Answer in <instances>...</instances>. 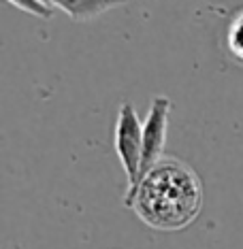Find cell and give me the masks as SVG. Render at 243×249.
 Masks as SVG:
<instances>
[{
  "label": "cell",
  "instance_id": "5b68a950",
  "mask_svg": "<svg viewBox=\"0 0 243 249\" xmlns=\"http://www.w3.org/2000/svg\"><path fill=\"white\" fill-rule=\"evenodd\" d=\"M226 49L239 64H243V9L233 15L226 28Z\"/></svg>",
  "mask_w": 243,
  "mask_h": 249
},
{
  "label": "cell",
  "instance_id": "277c9868",
  "mask_svg": "<svg viewBox=\"0 0 243 249\" xmlns=\"http://www.w3.org/2000/svg\"><path fill=\"white\" fill-rule=\"evenodd\" d=\"M54 9H60L75 21H90L100 18L107 11L122 7L128 0H47Z\"/></svg>",
  "mask_w": 243,
  "mask_h": 249
},
{
  "label": "cell",
  "instance_id": "3957f363",
  "mask_svg": "<svg viewBox=\"0 0 243 249\" xmlns=\"http://www.w3.org/2000/svg\"><path fill=\"white\" fill-rule=\"evenodd\" d=\"M171 100L167 96H154L143 122V160H141V175L150 173L158 162L165 158L167 132H168V115H171ZM137 188V185H134Z\"/></svg>",
  "mask_w": 243,
  "mask_h": 249
},
{
  "label": "cell",
  "instance_id": "6da1fadb",
  "mask_svg": "<svg viewBox=\"0 0 243 249\" xmlns=\"http://www.w3.org/2000/svg\"><path fill=\"white\" fill-rule=\"evenodd\" d=\"M205 192L196 171L177 158H162L128 190L124 205L158 232H182L203 211Z\"/></svg>",
  "mask_w": 243,
  "mask_h": 249
},
{
  "label": "cell",
  "instance_id": "8992f818",
  "mask_svg": "<svg viewBox=\"0 0 243 249\" xmlns=\"http://www.w3.org/2000/svg\"><path fill=\"white\" fill-rule=\"evenodd\" d=\"M7 2L21 9L24 13H30V15L41 18V19H49L54 15V7L47 2V0H7Z\"/></svg>",
  "mask_w": 243,
  "mask_h": 249
},
{
  "label": "cell",
  "instance_id": "7a4b0ae2",
  "mask_svg": "<svg viewBox=\"0 0 243 249\" xmlns=\"http://www.w3.org/2000/svg\"><path fill=\"white\" fill-rule=\"evenodd\" d=\"M115 154L126 173L128 190L139 183L141 160H143V124L131 103H124L115 122ZM126 190V192H128Z\"/></svg>",
  "mask_w": 243,
  "mask_h": 249
},
{
  "label": "cell",
  "instance_id": "52a82bcc",
  "mask_svg": "<svg viewBox=\"0 0 243 249\" xmlns=\"http://www.w3.org/2000/svg\"><path fill=\"white\" fill-rule=\"evenodd\" d=\"M13 249H21V247H19V245H15V247H13Z\"/></svg>",
  "mask_w": 243,
  "mask_h": 249
}]
</instances>
